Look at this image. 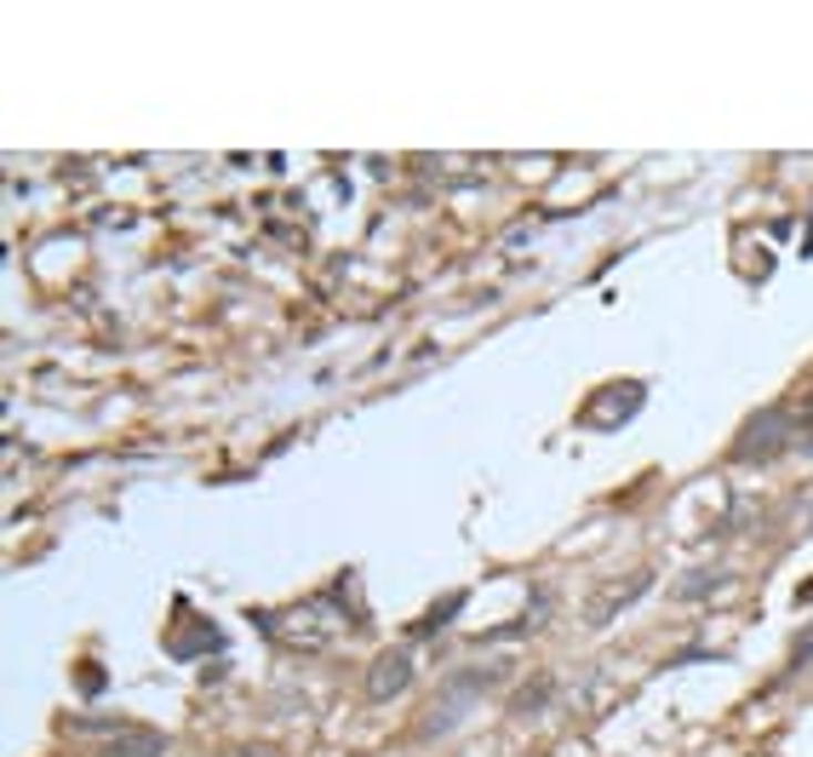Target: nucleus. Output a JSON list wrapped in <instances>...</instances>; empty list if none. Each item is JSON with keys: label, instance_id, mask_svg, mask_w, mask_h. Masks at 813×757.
<instances>
[{"label": "nucleus", "instance_id": "1", "mask_svg": "<svg viewBox=\"0 0 813 757\" xmlns=\"http://www.w3.org/2000/svg\"><path fill=\"white\" fill-rule=\"evenodd\" d=\"M785 437H791V413L785 408H773V413H757L751 424H744V437L733 442V459H773L779 448H785Z\"/></svg>", "mask_w": 813, "mask_h": 757}, {"label": "nucleus", "instance_id": "2", "mask_svg": "<svg viewBox=\"0 0 813 757\" xmlns=\"http://www.w3.org/2000/svg\"><path fill=\"white\" fill-rule=\"evenodd\" d=\"M413 683V654L406 648H390V654H379V661H372V672H367V700H395L401 688Z\"/></svg>", "mask_w": 813, "mask_h": 757}, {"label": "nucleus", "instance_id": "3", "mask_svg": "<svg viewBox=\"0 0 813 757\" xmlns=\"http://www.w3.org/2000/svg\"><path fill=\"white\" fill-rule=\"evenodd\" d=\"M607 390H614L607 408H585V424H596V431H614V424H625V413L641 408V385H607Z\"/></svg>", "mask_w": 813, "mask_h": 757}, {"label": "nucleus", "instance_id": "4", "mask_svg": "<svg viewBox=\"0 0 813 757\" xmlns=\"http://www.w3.org/2000/svg\"><path fill=\"white\" fill-rule=\"evenodd\" d=\"M161 751H166V740H161L155 729H126L104 757H161Z\"/></svg>", "mask_w": 813, "mask_h": 757}, {"label": "nucleus", "instance_id": "5", "mask_svg": "<svg viewBox=\"0 0 813 757\" xmlns=\"http://www.w3.org/2000/svg\"><path fill=\"white\" fill-rule=\"evenodd\" d=\"M807 453H813V442H807Z\"/></svg>", "mask_w": 813, "mask_h": 757}]
</instances>
